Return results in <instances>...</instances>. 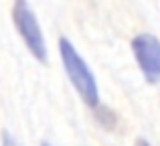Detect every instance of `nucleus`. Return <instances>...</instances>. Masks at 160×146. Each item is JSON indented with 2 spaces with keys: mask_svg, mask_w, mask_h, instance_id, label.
I'll return each instance as SVG.
<instances>
[{
  "mask_svg": "<svg viewBox=\"0 0 160 146\" xmlns=\"http://www.w3.org/2000/svg\"><path fill=\"white\" fill-rule=\"evenodd\" d=\"M59 55H61V61H63V69H65L71 85L79 93V98L89 108H98L99 106V87H98V81H95V75L89 69L87 61L73 47V43L69 39H65V37L59 39Z\"/></svg>",
  "mask_w": 160,
  "mask_h": 146,
  "instance_id": "obj_1",
  "label": "nucleus"
},
{
  "mask_svg": "<svg viewBox=\"0 0 160 146\" xmlns=\"http://www.w3.org/2000/svg\"><path fill=\"white\" fill-rule=\"evenodd\" d=\"M12 23H14L16 31H18L20 39L24 41L27 49L31 51V55L37 61L45 63L47 61V41H45L43 28H41L37 14L24 0H18L12 6Z\"/></svg>",
  "mask_w": 160,
  "mask_h": 146,
  "instance_id": "obj_2",
  "label": "nucleus"
},
{
  "mask_svg": "<svg viewBox=\"0 0 160 146\" xmlns=\"http://www.w3.org/2000/svg\"><path fill=\"white\" fill-rule=\"evenodd\" d=\"M132 53L148 83L160 81V39L150 33H140L132 39Z\"/></svg>",
  "mask_w": 160,
  "mask_h": 146,
  "instance_id": "obj_3",
  "label": "nucleus"
},
{
  "mask_svg": "<svg viewBox=\"0 0 160 146\" xmlns=\"http://www.w3.org/2000/svg\"><path fill=\"white\" fill-rule=\"evenodd\" d=\"M2 146H24V144L20 142L18 138H14L8 130H4L2 132Z\"/></svg>",
  "mask_w": 160,
  "mask_h": 146,
  "instance_id": "obj_4",
  "label": "nucleus"
},
{
  "mask_svg": "<svg viewBox=\"0 0 160 146\" xmlns=\"http://www.w3.org/2000/svg\"><path fill=\"white\" fill-rule=\"evenodd\" d=\"M136 146H150L148 142H146L144 138H140V140H136Z\"/></svg>",
  "mask_w": 160,
  "mask_h": 146,
  "instance_id": "obj_5",
  "label": "nucleus"
},
{
  "mask_svg": "<svg viewBox=\"0 0 160 146\" xmlns=\"http://www.w3.org/2000/svg\"><path fill=\"white\" fill-rule=\"evenodd\" d=\"M41 146H53L51 142H47V140H43V142H41Z\"/></svg>",
  "mask_w": 160,
  "mask_h": 146,
  "instance_id": "obj_6",
  "label": "nucleus"
}]
</instances>
